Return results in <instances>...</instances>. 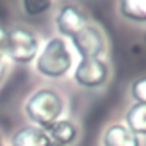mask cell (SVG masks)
<instances>
[{"label": "cell", "mask_w": 146, "mask_h": 146, "mask_svg": "<svg viewBox=\"0 0 146 146\" xmlns=\"http://www.w3.org/2000/svg\"><path fill=\"white\" fill-rule=\"evenodd\" d=\"M70 43L74 46L76 53L83 58H102V55L107 50L105 36L102 29L91 23H88L79 33H76L70 38Z\"/></svg>", "instance_id": "5"}, {"label": "cell", "mask_w": 146, "mask_h": 146, "mask_svg": "<svg viewBox=\"0 0 146 146\" xmlns=\"http://www.w3.org/2000/svg\"><path fill=\"white\" fill-rule=\"evenodd\" d=\"M103 146H141V141L122 122L110 124L102 137Z\"/></svg>", "instance_id": "8"}, {"label": "cell", "mask_w": 146, "mask_h": 146, "mask_svg": "<svg viewBox=\"0 0 146 146\" xmlns=\"http://www.w3.org/2000/svg\"><path fill=\"white\" fill-rule=\"evenodd\" d=\"M11 146H58L45 129L36 125H24L17 129L11 139Z\"/></svg>", "instance_id": "7"}, {"label": "cell", "mask_w": 146, "mask_h": 146, "mask_svg": "<svg viewBox=\"0 0 146 146\" xmlns=\"http://www.w3.org/2000/svg\"><path fill=\"white\" fill-rule=\"evenodd\" d=\"M86 24H88V19H86L84 12L79 7L72 5V4L62 5L57 12V17H55V26H57V31H58L60 38H69L70 40Z\"/></svg>", "instance_id": "6"}, {"label": "cell", "mask_w": 146, "mask_h": 146, "mask_svg": "<svg viewBox=\"0 0 146 146\" xmlns=\"http://www.w3.org/2000/svg\"><path fill=\"white\" fill-rule=\"evenodd\" d=\"M64 107V98L58 91L52 88H40L28 98L24 112L33 125L48 131L57 120L62 119Z\"/></svg>", "instance_id": "1"}, {"label": "cell", "mask_w": 146, "mask_h": 146, "mask_svg": "<svg viewBox=\"0 0 146 146\" xmlns=\"http://www.w3.org/2000/svg\"><path fill=\"white\" fill-rule=\"evenodd\" d=\"M35 69L38 74L50 78V79H58L64 78L72 67V52L67 45V41L60 36L50 38L38 57L35 58Z\"/></svg>", "instance_id": "2"}, {"label": "cell", "mask_w": 146, "mask_h": 146, "mask_svg": "<svg viewBox=\"0 0 146 146\" xmlns=\"http://www.w3.org/2000/svg\"><path fill=\"white\" fill-rule=\"evenodd\" d=\"M46 132H48V136L58 146H70V144H74L76 139H78V134H79L78 125L72 120H69V119L57 120Z\"/></svg>", "instance_id": "9"}, {"label": "cell", "mask_w": 146, "mask_h": 146, "mask_svg": "<svg viewBox=\"0 0 146 146\" xmlns=\"http://www.w3.org/2000/svg\"><path fill=\"white\" fill-rule=\"evenodd\" d=\"M21 7L24 9V12L28 16H41L52 7V4L50 2H33V0H28V2L21 4Z\"/></svg>", "instance_id": "13"}, {"label": "cell", "mask_w": 146, "mask_h": 146, "mask_svg": "<svg viewBox=\"0 0 146 146\" xmlns=\"http://www.w3.org/2000/svg\"><path fill=\"white\" fill-rule=\"evenodd\" d=\"M7 52V28L0 26V57H4Z\"/></svg>", "instance_id": "14"}, {"label": "cell", "mask_w": 146, "mask_h": 146, "mask_svg": "<svg viewBox=\"0 0 146 146\" xmlns=\"http://www.w3.org/2000/svg\"><path fill=\"white\" fill-rule=\"evenodd\" d=\"M131 98L134 100V103L146 105V76L137 78L131 84Z\"/></svg>", "instance_id": "12"}, {"label": "cell", "mask_w": 146, "mask_h": 146, "mask_svg": "<svg viewBox=\"0 0 146 146\" xmlns=\"http://www.w3.org/2000/svg\"><path fill=\"white\" fill-rule=\"evenodd\" d=\"M110 79V67L103 58H83L74 69V81L81 88L96 90Z\"/></svg>", "instance_id": "4"}, {"label": "cell", "mask_w": 146, "mask_h": 146, "mask_svg": "<svg viewBox=\"0 0 146 146\" xmlns=\"http://www.w3.org/2000/svg\"><path fill=\"white\" fill-rule=\"evenodd\" d=\"M124 125L139 136H146V105L143 103H132L129 107V110L125 112V119H124Z\"/></svg>", "instance_id": "10"}, {"label": "cell", "mask_w": 146, "mask_h": 146, "mask_svg": "<svg viewBox=\"0 0 146 146\" xmlns=\"http://www.w3.org/2000/svg\"><path fill=\"white\" fill-rule=\"evenodd\" d=\"M40 53V41L35 31L26 26H12L7 29V52L5 55L16 64H29Z\"/></svg>", "instance_id": "3"}, {"label": "cell", "mask_w": 146, "mask_h": 146, "mask_svg": "<svg viewBox=\"0 0 146 146\" xmlns=\"http://www.w3.org/2000/svg\"><path fill=\"white\" fill-rule=\"evenodd\" d=\"M5 76H7V64H5L4 57H0V84L4 83Z\"/></svg>", "instance_id": "15"}, {"label": "cell", "mask_w": 146, "mask_h": 146, "mask_svg": "<svg viewBox=\"0 0 146 146\" xmlns=\"http://www.w3.org/2000/svg\"><path fill=\"white\" fill-rule=\"evenodd\" d=\"M0 146H4V143H2V137H0Z\"/></svg>", "instance_id": "16"}, {"label": "cell", "mask_w": 146, "mask_h": 146, "mask_svg": "<svg viewBox=\"0 0 146 146\" xmlns=\"http://www.w3.org/2000/svg\"><path fill=\"white\" fill-rule=\"evenodd\" d=\"M119 12L124 19L146 24V0H124L119 2Z\"/></svg>", "instance_id": "11"}]
</instances>
